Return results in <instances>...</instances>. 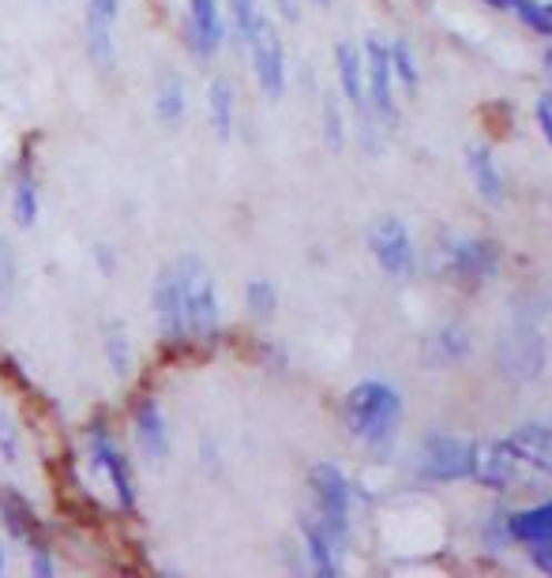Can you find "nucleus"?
Wrapping results in <instances>:
<instances>
[{"mask_svg":"<svg viewBox=\"0 0 552 578\" xmlns=\"http://www.w3.org/2000/svg\"><path fill=\"white\" fill-rule=\"evenodd\" d=\"M402 414H407L402 395L388 379H361L342 398V425H347L350 439L380 458L391 455L399 444Z\"/></svg>","mask_w":552,"mask_h":578,"instance_id":"2","label":"nucleus"},{"mask_svg":"<svg viewBox=\"0 0 552 578\" xmlns=\"http://www.w3.org/2000/svg\"><path fill=\"white\" fill-rule=\"evenodd\" d=\"M364 57V94H369V116L377 121V129H391L399 124V83H394V68H391V49L388 38L369 34L361 42Z\"/></svg>","mask_w":552,"mask_h":578,"instance_id":"6","label":"nucleus"},{"mask_svg":"<svg viewBox=\"0 0 552 578\" xmlns=\"http://www.w3.org/2000/svg\"><path fill=\"white\" fill-rule=\"evenodd\" d=\"M94 256H98V263H102V274H113V252L106 249V244L102 249H94Z\"/></svg>","mask_w":552,"mask_h":578,"instance_id":"33","label":"nucleus"},{"mask_svg":"<svg viewBox=\"0 0 552 578\" xmlns=\"http://www.w3.org/2000/svg\"><path fill=\"white\" fill-rule=\"evenodd\" d=\"M508 16H515L526 31H534L552 42V0H511Z\"/></svg>","mask_w":552,"mask_h":578,"instance_id":"25","label":"nucleus"},{"mask_svg":"<svg viewBox=\"0 0 552 578\" xmlns=\"http://www.w3.org/2000/svg\"><path fill=\"white\" fill-rule=\"evenodd\" d=\"M87 447H91V463L98 474L110 481L113 496H117V507L132 511L136 507V477H132V463L124 458V450L113 444V436L106 433V425H91L87 433Z\"/></svg>","mask_w":552,"mask_h":578,"instance_id":"12","label":"nucleus"},{"mask_svg":"<svg viewBox=\"0 0 552 578\" xmlns=\"http://www.w3.org/2000/svg\"><path fill=\"white\" fill-rule=\"evenodd\" d=\"M4 567H8V556H4V545H0V575H4Z\"/></svg>","mask_w":552,"mask_h":578,"instance_id":"37","label":"nucleus"},{"mask_svg":"<svg viewBox=\"0 0 552 578\" xmlns=\"http://www.w3.org/2000/svg\"><path fill=\"white\" fill-rule=\"evenodd\" d=\"M279 16L293 23V19H298V4H293V0H279Z\"/></svg>","mask_w":552,"mask_h":578,"instance_id":"34","label":"nucleus"},{"mask_svg":"<svg viewBox=\"0 0 552 578\" xmlns=\"http://www.w3.org/2000/svg\"><path fill=\"white\" fill-rule=\"evenodd\" d=\"M334 80H339V98L342 105L358 116L361 124V140L372 143L380 135L377 121L369 116V94H364V57H361V45L350 42V38H342L339 45H334Z\"/></svg>","mask_w":552,"mask_h":578,"instance_id":"11","label":"nucleus"},{"mask_svg":"<svg viewBox=\"0 0 552 578\" xmlns=\"http://www.w3.org/2000/svg\"><path fill=\"white\" fill-rule=\"evenodd\" d=\"M347 105H342V98H334L328 94L323 98V105H320V116H323V140H328L331 151H339L342 140H347Z\"/></svg>","mask_w":552,"mask_h":578,"instance_id":"28","label":"nucleus"},{"mask_svg":"<svg viewBox=\"0 0 552 578\" xmlns=\"http://www.w3.org/2000/svg\"><path fill=\"white\" fill-rule=\"evenodd\" d=\"M19 455H23V439H19L16 420L0 414V458H4L8 466H19Z\"/></svg>","mask_w":552,"mask_h":578,"instance_id":"29","label":"nucleus"},{"mask_svg":"<svg viewBox=\"0 0 552 578\" xmlns=\"http://www.w3.org/2000/svg\"><path fill=\"white\" fill-rule=\"evenodd\" d=\"M473 447L478 439L455 436V433H432L425 444L418 447L413 469L421 481L429 485H459L473 477Z\"/></svg>","mask_w":552,"mask_h":578,"instance_id":"5","label":"nucleus"},{"mask_svg":"<svg viewBox=\"0 0 552 578\" xmlns=\"http://www.w3.org/2000/svg\"><path fill=\"white\" fill-rule=\"evenodd\" d=\"M222 12H225V34H233L241 45H249V38L255 34L260 19L268 16L260 0H225Z\"/></svg>","mask_w":552,"mask_h":578,"instance_id":"21","label":"nucleus"},{"mask_svg":"<svg viewBox=\"0 0 552 578\" xmlns=\"http://www.w3.org/2000/svg\"><path fill=\"white\" fill-rule=\"evenodd\" d=\"M481 4L496 8V12H508V8H511V0H481Z\"/></svg>","mask_w":552,"mask_h":578,"instance_id":"35","label":"nucleus"},{"mask_svg":"<svg viewBox=\"0 0 552 578\" xmlns=\"http://www.w3.org/2000/svg\"><path fill=\"white\" fill-rule=\"evenodd\" d=\"M87 19L117 27V19H121V0H87Z\"/></svg>","mask_w":552,"mask_h":578,"instance_id":"31","label":"nucleus"},{"mask_svg":"<svg viewBox=\"0 0 552 578\" xmlns=\"http://www.w3.org/2000/svg\"><path fill=\"white\" fill-rule=\"evenodd\" d=\"M151 308H154L158 331H162L165 342H189V331H184V308H181V286H177L173 263H165V267L158 271L154 286H151Z\"/></svg>","mask_w":552,"mask_h":578,"instance_id":"13","label":"nucleus"},{"mask_svg":"<svg viewBox=\"0 0 552 578\" xmlns=\"http://www.w3.org/2000/svg\"><path fill=\"white\" fill-rule=\"evenodd\" d=\"M388 49H391V68H394V83L399 91L407 94H418L421 87V68H418V53L407 38H388Z\"/></svg>","mask_w":552,"mask_h":578,"instance_id":"23","label":"nucleus"},{"mask_svg":"<svg viewBox=\"0 0 552 578\" xmlns=\"http://www.w3.org/2000/svg\"><path fill=\"white\" fill-rule=\"evenodd\" d=\"M207 116H211V129L219 140H230L233 121H237V98L230 80H211L207 87Z\"/></svg>","mask_w":552,"mask_h":578,"instance_id":"20","label":"nucleus"},{"mask_svg":"<svg viewBox=\"0 0 552 578\" xmlns=\"http://www.w3.org/2000/svg\"><path fill=\"white\" fill-rule=\"evenodd\" d=\"M38 211H42V195H38V181L31 178V170H23L16 178L12 189V219L19 230H31L38 222Z\"/></svg>","mask_w":552,"mask_h":578,"instance_id":"22","label":"nucleus"},{"mask_svg":"<svg viewBox=\"0 0 552 578\" xmlns=\"http://www.w3.org/2000/svg\"><path fill=\"white\" fill-rule=\"evenodd\" d=\"M301 552H304L309 571H315V575H339L342 564H347V552L334 548L328 537L309 523V518H301Z\"/></svg>","mask_w":552,"mask_h":578,"instance_id":"18","label":"nucleus"},{"mask_svg":"<svg viewBox=\"0 0 552 578\" xmlns=\"http://www.w3.org/2000/svg\"><path fill=\"white\" fill-rule=\"evenodd\" d=\"M177 286H181V308H184V331L192 342H214L222 327V301L214 286L211 271L200 256H177Z\"/></svg>","mask_w":552,"mask_h":578,"instance_id":"4","label":"nucleus"},{"mask_svg":"<svg viewBox=\"0 0 552 578\" xmlns=\"http://www.w3.org/2000/svg\"><path fill=\"white\" fill-rule=\"evenodd\" d=\"M0 518H4V530L12 534L16 541H27L31 548L38 545V530H42V526H38V515L12 485H0Z\"/></svg>","mask_w":552,"mask_h":578,"instance_id":"17","label":"nucleus"},{"mask_svg":"<svg viewBox=\"0 0 552 578\" xmlns=\"http://www.w3.org/2000/svg\"><path fill=\"white\" fill-rule=\"evenodd\" d=\"M184 31L195 49V57L211 61L225 42V12L219 0H189V16H184Z\"/></svg>","mask_w":552,"mask_h":578,"instance_id":"14","label":"nucleus"},{"mask_svg":"<svg viewBox=\"0 0 552 578\" xmlns=\"http://www.w3.org/2000/svg\"><path fill=\"white\" fill-rule=\"evenodd\" d=\"M309 4H315V8H331V0H309Z\"/></svg>","mask_w":552,"mask_h":578,"instance_id":"38","label":"nucleus"},{"mask_svg":"<svg viewBox=\"0 0 552 578\" xmlns=\"http://www.w3.org/2000/svg\"><path fill=\"white\" fill-rule=\"evenodd\" d=\"M534 121H538L541 140H545V143L552 146V83L538 94V102H534Z\"/></svg>","mask_w":552,"mask_h":578,"instance_id":"30","label":"nucleus"},{"mask_svg":"<svg viewBox=\"0 0 552 578\" xmlns=\"http://www.w3.org/2000/svg\"><path fill=\"white\" fill-rule=\"evenodd\" d=\"M31 575L34 578H53L57 575V564H53V556H49L46 545H34L31 548Z\"/></svg>","mask_w":552,"mask_h":578,"instance_id":"32","label":"nucleus"},{"mask_svg":"<svg viewBox=\"0 0 552 578\" xmlns=\"http://www.w3.org/2000/svg\"><path fill=\"white\" fill-rule=\"evenodd\" d=\"M106 361H110L117 379H124L128 372H132V342H128V331L121 323H110V327H106Z\"/></svg>","mask_w":552,"mask_h":578,"instance_id":"26","label":"nucleus"},{"mask_svg":"<svg viewBox=\"0 0 552 578\" xmlns=\"http://www.w3.org/2000/svg\"><path fill=\"white\" fill-rule=\"evenodd\" d=\"M429 346L436 349V357H432V365H455L470 354V335L466 327H459V323H448V327H440L436 335L429 338Z\"/></svg>","mask_w":552,"mask_h":578,"instance_id":"24","label":"nucleus"},{"mask_svg":"<svg viewBox=\"0 0 552 578\" xmlns=\"http://www.w3.org/2000/svg\"><path fill=\"white\" fill-rule=\"evenodd\" d=\"M545 75H549V83H552V45L545 49Z\"/></svg>","mask_w":552,"mask_h":578,"instance_id":"36","label":"nucleus"},{"mask_svg":"<svg viewBox=\"0 0 552 578\" xmlns=\"http://www.w3.org/2000/svg\"><path fill=\"white\" fill-rule=\"evenodd\" d=\"M364 244H369V256L372 263L388 274L394 282H407L418 271V241L407 230V222L394 219V214H383L369 225L364 233Z\"/></svg>","mask_w":552,"mask_h":578,"instance_id":"8","label":"nucleus"},{"mask_svg":"<svg viewBox=\"0 0 552 578\" xmlns=\"http://www.w3.org/2000/svg\"><path fill=\"white\" fill-rule=\"evenodd\" d=\"M470 481L485 485L492 493H519V488H530V485H549L552 481V428L519 425L515 433L500 439H478Z\"/></svg>","mask_w":552,"mask_h":578,"instance_id":"1","label":"nucleus"},{"mask_svg":"<svg viewBox=\"0 0 552 578\" xmlns=\"http://www.w3.org/2000/svg\"><path fill=\"white\" fill-rule=\"evenodd\" d=\"M353 499H358V488H353L347 469L334 463L309 466V515L304 518L342 552H350Z\"/></svg>","mask_w":552,"mask_h":578,"instance_id":"3","label":"nucleus"},{"mask_svg":"<svg viewBox=\"0 0 552 578\" xmlns=\"http://www.w3.org/2000/svg\"><path fill=\"white\" fill-rule=\"evenodd\" d=\"M504 534L534 560V567L552 575V496L504 515Z\"/></svg>","mask_w":552,"mask_h":578,"instance_id":"10","label":"nucleus"},{"mask_svg":"<svg viewBox=\"0 0 552 578\" xmlns=\"http://www.w3.org/2000/svg\"><path fill=\"white\" fill-rule=\"evenodd\" d=\"M500 249L492 237H451L443 244V274L462 290H481L500 274Z\"/></svg>","mask_w":552,"mask_h":578,"instance_id":"7","label":"nucleus"},{"mask_svg":"<svg viewBox=\"0 0 552 578\" xmlns=\"http://www.w3.org/2000/svg\"><path fill=\"white\" fill-rule=\"evenodd\" d=\"M244 49H249V57H252V75H255V83H260L263 98L279 102L285 94V80H290V57H285V42L271 16L260 19V27H255V34L249 38Z\"/></svg>","mask_w":552,"mask_h":578,"instance_id":"9","label":"nucleus"},{"mask_svg":"<svg viewBox=\"0 0 552 578\" xmlns=\"http://www.w3.org/2000/svg\"><path fill=\"white\" fill-rule=\"evenodd\" d=\"M132 436L147 463L165 466V458H170V428H165V414L158 406V398H140V406L132 414Z\"/></svg>","mask_w":552,"mask_h":578,"instance_id":"15","label":"nucleus"},{"mask_svg":"<svg viewBox=\"0 0 552 578\" xmlns=\"http://www.w3.org/2000/svg\"><path fill=\"white\" fill-rule=\"evenodd\" d=\"M466 173H470L473 192H478L485 203H492V207H496V203L508 195L504 165H500V159L492 154V146H485V143H470L466 146Z\"/></svg>","mask_w":552,"mask_h":578,"instance_id":"16","label":"nucleus"},{"mask_svg":"<svg viewBox=\"0 0 552 578\" xmlns=\"http://www.w3.org/2000/svg\"><path fill=\"white\" fill-rule=\"evenodd\" d=\"M244 305H249L255 320H271L274 308H279V290H274V282L252 278L249 286H244Z\"/></svg>","mask_w":552,"mask_h":578,"instance_id":"27","label":"nucleus"},{"mask_svg":"<svg viewBox=\"0 0 552 578\" xmlns=\"http://www.w3.org/2000/svg\"><path fill=\"white\" fill-rule=\"evenodd\" d=\"M184 110H189V98H184V80L173 68H162L154 83V116L162 124H181Z\"/></svg>","mask_w":552,"mask_h":578,"instance_id":"19","label":"nucleus"}]
</instances>
